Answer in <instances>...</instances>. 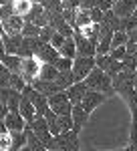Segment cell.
Listing matches in <instances>:
<instances>
[{"label":"cell","mask_w":137,"mask_h":151,"mask_svg":"<svg viewBox=\"0 0 137 151\" xmlns=\"http://www.w3.org/2000/svg\"><path fill=\"white\" fill-rule=\"evenodd\" d=\"M85 83H87V87H89L91 91H99V93H103V95L117 93V91H115V85H113V77L107 75V73L103 69H99V67H95V69L89 73V77L85 79Z\"/></svg>","instance_id":"1"},{"label":"cell","mask_w":137,"mask_h":151,"mask_svg":"<svg viewBox=\"0 0 137 151\" xmlns=\"http://www.w3.org/2000/svg\"><path fill=\"white\" fill-rule=\"evenodd\" d=\"M133 75L135 73H127V70H121L117 77L113 79V85H115V91L121 95L123 99H125V103L131 99V95L135 91V83H133Z\"/></svg>","instance_id":"2"},{"label":"cell","mask_w":137,"mask_h":151,"mask_svg":"<svg viewBox=\"0 0 137 151\" xmlns=\"http://www.w3.org/2000/svg\"><path fill=\"white\" fill-rule=\"evenodd\" d=\"M55 149L61 151H81V141H79V133L75 129L65 131L61 135H55Z\"/></svg>","instance_id":"3"},{"label":"cell","mask_w":137,"mask_h":151,"mask_svg":"<svg viewBox=\"0 0 137 151\" xmlns=\"http://www.w3.org/2000/svg\"><path fill=\"white\" fill-rule=\"evenodd\" d=\"M97 67V60L95 57H83L77 55L75 63H73V75H75V81H85L89 77V73Z\"/></svg>","instance_id":"4"},{"label":"cell","mask_w":137,"mask_h":151,"mask_svg":"<svg viewBox=\"0 0 137 151\" xmlns=\"http://www.w3.org/2000/svg\"><path fill=\"white\" fill-rule=\"evenodd\" d=\"M48 105L57 115H71L73 113V103L68 99L67 91H58V93L48 97Z\"/></svg>","instance_id":"5"},{"label":"cell","mask_w":137,"mask_h":151,"mask_svg":"<svg viewBox=\"0 0 137 151\" xmlns=\"http://www.w3.org/2000/svg\"><path fill=\"white\" fill-rule=\"evenodd\" d=\"M40 67H43V63H40L36 57H24L22 58V67H20V77H22L28 85H32V83L38 79Z\"/></svg>","instance_id":"6"},{"label":"cell","mask_w":137,"mask_h":151,"mask_svg":"<svg viewBox=\"0 0 137 151\" xmlns=\"http://www.w3.org/2000/svg\"><path fill=\"white\" fill-rule=\"evenodd\" d=\"M95 60H97V67H99V69H103L107 75H111L113 79L119 75V73H121V60L113 58L109 52H107V55H97V57H95Z\"/></svg>","instance_id":"7"},{"label":"cell","mask_w":137,"mask_h":151,"mask_svg":"<svg viewBox=\"0 0 137 151\" xmlns=\"http://www.w3.org/2000/svg\"><path fill=\"white\" fill-rule=\"evenodd\" d=\"M34 57L38 58L40 63H57L63 55H61V50H58L57 47H53L50 42H45V40H43V42L38 45V48H36Z\"/></svg>","instance_id":"8"},{"label":"cell","mask_w":137,"mask_h":151,"mask_svg":"<svg viewBox=\"0 0 137 151\" xmlns=\"http://www.w3.org/2000/svg\"><path fill=\"white\" fill-rule=\"evenodd\" d=\"M115 30L111 26L101 22V30H99V40H97V55H107L111 52V42H113Z\"/></svg>","instance_id":"9"},{"label":"cell","mask_w":137,"mask_h":151,"mask_svg":"<svg viewBox=\"0 0 137 151\" xmlns=\"http://www.w3.org/2000/svg\"><path fill=\"white\" fill-rule=\"evenodd\" d=\"M75 40H77V52L83 57H97V42L83 35L81 30H75Z\"/></svg>","instance_id":"10"},{"label":"cell","mask_w":137,"mask_h":151,"mask_svg":"<svg viewBox=\"0 0 137 151\" xmlns=\"http://www.w3.org/2000/svg\"><path fill=\"white\" fill-rule=\"evenodd\" d=\"M24 16L20 14H12V16H6L2 18V30L6 35H22V28H24Z\"/></svg>","instance_id":"11"},{"label":"cell","mask_w":137,"mask_h":151,"mask_svg":"<svg viewBox=\"0 0 137 151\" xmlns=\"http://www.w3.org/2000/svg\"><path fill=\"white\" fill-rule=\"evenodd\" d=\"M105 97H107V95L99 93V91H91V89H89L87 95H85V99L81 101V107H83L87 113H93V111H95V109L105 101Z\"/></svg>","instance_id":"12"},{"label":"cell","mask_w":137,"mask_h":151,"mask_svg":"<svg viewBox=\"0 0 137 151\" xmlns=\"http://www.w3.org/2000/svg\"><path fill=\"white\" fill-rule=\"evenodd\" d=\"M87 91H89L87 83H85V81H77V83H73V85L67 89V95H68V99H71V103H73V105H81V101L85 99Z\"/></svg>","instance_id":"13"},{"label":"cell","mask_w":137,"mask_h":151,"mask_svg":"<svg viewBox=\"0 0 137 151\" xmlns=\"http://www.w3.org/2000/svg\"><path fill=\"white\" fill-rule=\"evenodd\" d=\"M2 123L10 131H24V127H26V119L22 117L20 111H8V115L2 119Z\"/></svg>","instance_id":"14"},{"label":"cell","mask_w":137,"mask_h":151,"mask_svg":"<svg viewBox=\"0 0 137 151\" xmlns=\"http://www.w3.org/2000/svg\"><path fill=\"white\" fill-rule=\"evenodd\" d=\"M50 26L57 30V32H61L63 36H75V28H73V24H68L67 20H65V16L63 14H53V18H50Z\"/></svg>","instance_id":"15"},{"label":"cell","mask_w":137,"mask_h":151,"mask_svg":"<svg viewBox=\"0 0 137 151\" xmlns=\"http://www.w3.org/2000/svg\"><path fill=\"white\" fill-rule=\"evenodd\" d=\"M32 87L36 89V91H40L43 95H46V97H50V95L63 91V89L58 87L57 81H45V79H36V81L32 83Z\"/></svg>","instance_id":"16"},{"label":"cell","mask_w":137,"mask_h":151,"mask_svg":"<svg viewBox=\"0 0 137 151\" xmlns=\"http://www.w3.org/2000/svg\"><path fill=\"white\" fill-rule=\"evenodd\" d=\"M135 8H137V2L133 0H117L113 6V10L121 16V18H127V16H133L135 14Z\"/></svg>","instance_id":"17"},{"label":"cell","mask_w":137,"mask_h":151,"mask_svg":"<svg viewBox=\"0 0 137 151\" xmlns=\"http://www.w3.org/2000/svg\"><path fill=\"white\" fill-rule=\"evenodd\" d=\"M0 60H2V65H4V67H8L12 73H18V75H20L22 58L18 57V55H10V52H4V55H0Z\"/></svg>","instance_id":"18"},{"label":"cell","mask_w":137,"mask_h":151,"mask_svg":"<svg viewBox=\"0 0 137 151\" xmlns=\"http://www.w3.org/2000/svg\"><path fill=\"white\" fill-rule=\"evenodd\" d=\"M89 115H91V113H87L81 105H73V121H75V127H73V129H75L77 133H79L81 127L89 121Z\"/></svg>","instance_id":"19"},{"label":"cell","mask_w":137,"mask_h":151,"mask_svg":"<svg viewBox=\"0 0 137 151\" xmlns=\"http://www.w3.org/2000/svg\"><path fill=\"white\" fill-rule=\"evenodd\" d=\"M61 70L57 69L55 63H43L40 67V73H38V79H45V81H57Z\"/></svg>","instance_id":"20"},{"label":"cell","mask_w":137,"mask_h":151,"mask_svg":"<svg viewBox=\"0 0 137 151\" xmlns=\"http://www.w3.org/2000/svg\"><path fill=\"white\" fill-rule=\"evenodd\" d=\"M20 113L26 119V123H30L34 117H36V107H34V103L28 97H24V95H22V101H20Z\"/></svg>","instance_id":"21"},{"label":"cell","mask_w":137,"mask_h":151,"mask_svg":"<svg viewBox=\"0 0 137 151\" xmlns=\"http://www.w3.org/2000/svg\"><path fill=\"white\" fill-rule=\"evenodd\" d=\"M61 55H63V57H68V58H75L79 55V52H77V40H75V36L65 38V42H63V47H61Z\"/></svg>","instance_id":"22"},{"label":"cell","mask_w":137,"mask_h":151,"mask_svg":"<svg viewBox=\"0 0 137 151\" xmlns=\"http://www.w3.org/2000/svg\"><path fill=\"white\" fill-rule=\"evenodd\" d=\"M127 105L131 107V115H133V129H131V141H137V89L133 91L131 99L127 101Z\"/></svg>","instance_id":"23"},{"label":"cell","mask_w":137,"mask_h":151,"mask_svg":"<svg viewBox=\"0 0 137 151\" xmlns=\"http://www.w3.org/2000/svg\"><path fill=\"white\" fill-rule=\"evenodd\" d=\"M103 24L111 26L113 30H119V28H121V16L111 8V10H107L105 14H103Z\"/></svg>","instance_id":"24"},{"label":"cell","mask_w":137,"mask_h":151,"mask_svg":"<svg viewBox=\"0 0 137 151\" xmlns=\"http://www.w3.org/2000/svg\"><path fill=\"white\" fill-rule=\"evenodd\" d=\"M89 24H93L91 10L79 8V10H77V22H75V28H83V26H89Z\"/></svg>","instance_id":"25"},{"label":"cell","mask_w":137,"mask_h":151,"mask_svg":"<svg viewBox=\"0 0 137 151\" xmlns=\"http://www.w3.org/2000/svg\"><path fill=\"white\" fill-rule=\"evenodd\" d=\"M12 6H14V14H20V16H26L30 8L34 6L32 0H12Z\"/></svg>","instance_id":"26"},{"label":"cell","mask_w":137,"mask_h":151,"mask_svg":"<svg viewBox=\"0 0 137 151\" xmlns=\"http://www.w3.org/2000/svg\"><path fill=\"white\" fill-rule=\"evenodd\" d=\"M127 40H129V32H125V30H115L113 42H111V48L123 47V45H127Z\"/></svg>","instance_id":"27"},{"label":"cell","mask_w":137,"mask_h":151,"mask_svg":"<svg viewBox=\"0 0 137 151\" xmlns=\"http://www.w3.org/2000/svg\"><path fill=\"white\" fill-rule=\"evenodd\" d=\"M40 4L48 12H53V14H61L63 12V0H43Z\"/></svg>","instance_id":"28"},{"label":"cell","mask_w":137,"mask_h":151,"mask_svg":"<svg viewBox=\"0 0 137 151\" xmlns=\"http://www.w3.org/2000/svg\"><path fill=\"white\" fill-rule=\"evenodd\" d=\"M137 28V16H127V18H121V28L119 30H125V32H133Z\"/></svg>","instance_id":"29"},{"label":"cell","mask_w":137,"mask_h":151,"mask_svg":"<svg viewBox=\"0 0 137 151\" xmlns=\"http://www.w3.org/2000/svg\"><path fill=\"white\" fill-rule=\"evenodd\" d=\"M22 35L24 36H38V35H40V26H36L34 22H24Z\"/></svg>","instance_id":"30"},{"label":"cell","mask_w":137,"mask_h":151,"mask_svg":"<svg viewBox=\"0 0 137 151\" xmlns=\"http://www.w3.org/2000/svg\"><path fill=\"white\" fill-rule=\"evenodd\" d=\"M73 63H75V58H68V57H61L55 63L57 65L58 70H73Z\"/></svg>","instance_id":"31"},{"label":"cell","mask_w":137,"mask_h":151,"mask_svg":"<svg viewBox=\"0 0 137 151\" xmlns=\"http://www.w3.org/2000/svg\"><path fill=\"white\" fill-rule=\"evenodd\" d=\"M10 75H12V70L8 69V67H0V89L2 87H8V83H10Z\"/></svg>","instance_id":"32"},{"label":"cell","mask_w":137,"mask_h":151,"mask_svg":"<svg viewBox=\"0 0 137 151\" xmlns=\"http://www.w3.org/2000/svg\"><path fill=\"white\" fill-rule=\"evenodd\" d=\"M113 58H117V60H123V58L127 57V48H125V45L123 47H117V48H111V52H109Z\"/></svg>","instance_id":"33"},{"label":"cell","mask_w":137,"mask_h":151,"mask_svg":"<svg viewBox=\"0 0 137 151\" xmlns=\"http://www.w3.org/2000/svg\"><path fill=\"white\" fill-rule=\"evenodd\" d=\"M65 38H67V36H63L61 32H57V30H55V35H53V38H50V45H53V47H57L58 50H61L63 42H65Z\"/></svg>","instance_id":"34"},{"label":"cell","mask_w":137,"mask_h":151,"mask_svg":"<svg viewBox=\"0 0 137 151\" xmlns=\"http://www.w3.org/2000/svg\"><path fill=\"white\" fill-rule=\"evenodd\" d=\"M103 14H105V12H103L101 8H97V6H95V8H91L93 22H99V24H101V22H103Z\"/></svg>","instance_id":"35"},{"label":"cell","mask_w":137,"mask_h":151,"mask_svg":"<svg viewBox=\"0 0 137 151\" xmlns=\"http://www.w3.org/2000/svg\"><path fill=\"white\" fill-rule=\"evenodd\" d=\"M65 8H81V0H63V10Z\"/></svg>","instance_id":"36"},{"label":"cell","mask_w":137,"mask_h":151,"mask_svg":"<svg viewBox=\"0 0 137 151\" xmlns=\"http://www.w3.org/2000/svg\"><path fill=\"white\" fill-rule=\"evenodd\" d=\"M125 48H127V52H129V55H135V52H137V42L129 38V40H127V45H125Z\"/></svg>","instance_id":"37"},{"label":"cell","mask_w":137,"mask_h":151,"mask_svg":"<svg viewBox=\"0 0 137 151\" xmlns=\"http://www.w3.org/2000/svg\"><path fill=\"white\" fill-rule=\"evenodd\" d=\"M97 6V0H81V8H87V10H91Z\"/></svg>","instance_id":"38"},{"label":"cell","mask_w":137,"mask_h":151,"mask_svg":"<svg viewBox=\"0 0 137 151\" xmlns=\"http://www.w3.org/2000/svg\"><path fill=\"white\" fill-rule=\"evenodd\" d=\"M125 149H127V151H137V141H131V143L127 145Z\"/></svg>","instance_id":"39"},{"label":"cell","mask_w":137,"mask_h":151,"mask_svg":"<svg viewBox=\"0 0 137 151\" xmlns=\"http://www.w3.org/2000/svg\"><path fill=\"white\" fill-rule=\"evenodd\" d=\"M18 151H32V149H30V145H24L22 149H18Z\"/></svg>","instance_id":"40"},{"label":"cell","mask_w":137,"mask_h":151,"mask_svg":"<svg viewBox=\"0 0 137 151\" xmlns=\"http://www.w3.org/2000/svg\"><path fill=\"white\" fill-rule=\"evenodd\" d=\"M133 83H135V87H137V70H135V75H133Z\"/></svg>","instance_id":"41"},{"label":"cell","mask_w":137,"mask_h":151,"mask_svg":"<svg viewBox=\"0 0 137 151\" xmlns=\"http://www.w3.org/2000/svg\"><path fill=\"white\" fill-rule=\"evenodd\" d=\"M6 2H12V0H2V4H6Z\"/></svg>","instance_id":"42"},{"label":"cell","mask_w":137,"mask_h":151,"mask_svg":"<svg viewBox=\"0 0 137 151\" xmlns=\"http://www.w3.org/2000/svg\"><path fill=\"white\" fill-rule=\"evenodd\" d=\"M48 151H61V149H48Z\"/></svg>","instance_id":"43"},{"label":"cell","mask_w":137,"mask_h":151,"mask_svg":"<svg viewBox=\"0 0 137 151\" xmlns=\"http://www.w3.org/2000/svg\"><path fill=\"white\" fill-rule=\"evenodd\" d=\"M135 16H137V8H135Z\"/></svg>","instance_id":"44"},{"label":"cell","mask_w":137,"mask_h":151,"mask_svg":"<svg viewBox=\"0 0 137 151\" xmlns=\"http://www.w3.org/2000/svg\"><path fill=\"white\" fill-rule=\"evenodd\" d=\"M135 58H137V52H135Z\"/></svg>","instance_id":"45"},{"label":"cell","mask_w":137,"mask_h":151,"mask_svg":"<svg viewBox=\"0 0 137 151\" xmlns=\"http://www.w3.org/2000/svg\"><path fill=\"white\" fill-rule=\"evenodd\" d=\"M113 2H117V0H113Z\"/></svg>","instance_id":"46"}]
</instances>
